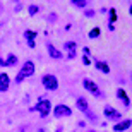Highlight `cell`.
Here are the masks:
<instances>
[{
	"instance_id": "cell-1",
	"label": "cell",
	"mask_w": 132,
	"mask_h": 132,
	"mask_svg": "<svg viewBox=\"0 0 132 132\" xmlns=\"http://www.w3.org/2000/svg\"><path fill=\"white\" fill-rule=\"evenodd\" d=\"M34 74V64L33 62H26L22 67H21L19 74H17V77H15V82H22L26 77H29Z\"/></svg>"
},
{
	"instance_id": "cell-2",
	"label": "cell",
	"mask_w": 132,
	"mask_h": 132,
	"mask_svg": "<svg viewBox=\"0 0 132 132\" xmlns=\"http://www.w3.org/2000/svg\"><path fill=\"white\" fill-rule=\"evenodd\" d=\"M41 82H43V86L48 89V91H55V89L59 88V79L55 77V76H52V74H46V76H43Z\"/></svg>"
},
{
	"instance_id": "cell-3",
	"label": "cell",
	"mask_w": 132,
	"mask_h": 132,
	"mask_svg": "<svg viewBox=\"0 0 132 132\" xmlns=\"http://www.w3.org/2000/svg\"><path fill=\"white\" fill-rule=\"evenodd\" d=\"M53 115L57 118H62V117H70L72 115V110L67 106V105H57L53 108Z\"/></svg>"
},
{
	"instance_id": "cell-4",
	"label": "cell",
	"mask_w": 132,
	"mask_h": 132,
	"mask_svg": "<svg viewBox=\"0 0 132 132\" xmlns=\"http://www.w3.org/2000/svg\"><path fill=\"white\" fill-rule=\"evenodd\" d=\"M84 88L88 89L89 93H93L94 96H98V98H103V93H101V89L98 88V86H96V84L93 82V81H89V79H84Z\"/></svg>"
},
{
	"instance_id": "cell-5",
	"label": "cell",
	"mask_w": 132,
	"mask_h": 132,
	"mask_svg": "<svg viewBox=\"0 0 132 132\" xmlns=\"http://www.w3.org/2000/svg\"><path fill=\"white\" fill-rule=\"evenodd\" d=\"M36 110L39 112L41 117H46V115L50 113V110H52V103H50L48 100H41V101L36 105Z\"/></svg>"
},
{
	"instance_id": "cell-6",
	"label": "cell",
	"mask_w": 132,
	"mask_h": 132,
	"mask_svg": "<svg viewBox=\"0 0 132 132\" xmlns=\"http://www.w3.org/2000/svg\"><path fill=\"white\" fill-rule=\"evenodd\" d=\"M103 113H105V117H106V118H112V120H120V118H122V113L117 112L113 106H105Z\"/></svg>"
},
{
	"instance_id": "cell-7",
	"label": "cell",
	"mask_w": 132,
	"mask_h": 132,
	"mask_svg": "<svg viewBox=\"0 0 132 132\" xmlns=\"http://www.w3.org/2000/svg\"><path fill=\"white\" fill-rule=\"evenodd\" d=\"M10 86V77L7 74H0V91H7Z\"/></svg>"
},
{
	"instance_id": "cell-8",
	"label": "cell",
	"mask_w": 132,
	"mask_h": 132,
	"mask_svg": "<svg viewBox=\"0 0 132 132\" xmlns=\"http://www.w3.org/2000/svg\"><path fill=\"white\" fill-rule=\"evenodd\" d=\"M130 125H132V120H123V122L115 123L113 130H115V132H123V130H127V129L130 127Z\"/></svg>"
},
{
	"instance_id": "cell-9",
	"label": "cell",
	"mask_w": 132,
	"mask_h": 132,
	"mask_svg": "<svg viewBox=\"0 0 132 132\" xmlns=\"http://www.w3.org/2000/svg\"><path fill=\"white\" fill-rule=\"evenodd\" d=\"M117 98L123 103V106H129V105H130V100H129L127 93H125L123 89H117Z\"/></svg>"
},
{
	"instance_id": "cell-10",
	"label": "cell",
	"mask_w": 132,
	"mask_h": 132,
	"mask_svg": "<svg viewBox=\"0 0 132 132\" xmlns=\"http://www.w3.org/2000/svg\"><path fill=\"white\" fill-rule=\"evenodd\" d=\"M15 62H17V57H15V55H12V53H10L9 57H7V60L0 59V64L4 65V67H12V65H14Z\"/></svg>"
},
{
	"instance_id": "cell-11",
	"label": "cell",
	"mask_w": 132,
	"mask_h": 132,
	"mask_svg": "<svg viewBox=\"0 0 132 132\" xmlns=\"http://www.w3.org/2000/svg\"><path fill=\"white\" fill-rule=\"evenodd\" d=\"M94 67L98 69L100 72H103V74H108V72H110V67H108V64H105V62H100V60H94Z\"/></svg>"
},
{
	"instance_id": "cell-12",
	"label": "cell",
	"mask_w": 132,
	"mask_h": 132,
	"mask_svg": "<svg viewBox=\"0 0 132 132\" xmlns=\"http://www.w3.org/2000/svg\"><path fill=\"white\" fill-rule=\"evenodd\" d=\"M76 105H77V108L81 110V112H84V113H88L89 112V106H88V101L84 98H79L77 101H76Z\"/></svg>"
},
{
	"instance_id": "cell-13",
	"label": "cell",
	"mask_w": 132,
	"mask_h": 132,
	"mask_svg": "<svg viewBox=\"0 0 132 132\" xmlns=\"http://www.w3.org/2000/svg\"><path fill=\"white\" fill-rule=\"evenodd\" d=\"M24 38L28 39V45H29L31 48H34V38H36V33H34V31H26Z\"/></svg>"
},
{
	"instance_id": "cell-14",
	"label": "cell",
	"mask_w": 132,
	"mask_h": 132,
	"mask_svg": "<svg viewBox=\"0 0 132 132\" xmlns=\"http://www.w3.org/2000/svg\"><path fill=\"white\" fill-rule=\"evenodd\" d=\"M65 50L69 52V59H74V57H76V43H74V41L65 43Z\"/></svg>"
},
{
	"instance_id": "cell-15",
	"label": "cell",
	"mask_w": 132,
	"mask_h": 132,
	"mask_svg": "<svg viewBox=\"0 0 132 132\" xmlns=\"http://www.w3.org/2000/svg\"><path fill=\"white\" fill-rule=\"evenodd\" d=\"M48 52H50V57H52V59H62V53L55 48L53 45H50V43H48Z\"/></svg>"
},
{
	"instance_id": "cell-16",
	"label": "cell",
	"mask_w": 132,
	"mask_h": 132,
	"mask_svg": "<svg viewBox=\"0 0 132 132\" xmlns=\"http://www.w3.org/2000/svg\"><path fill=\"white\" fill-rule=\"evenodd\" d=\"M115 21H117V12H115V9H110V29H113Z\"/></svg>"
},
{
	"instance_id": "cell-17",
	"label": "cell",
	"mask_w": 132,
	"mask_h": 132,
	"mask_svg": "<svg viewBox=\"0 0 132 132\" xmlns=\"http://www.w3.org/2000/svg\"><path fill=\"white\" fill-rule=\"evenodd\" d=\"M98 36H100V28H94V29H91V31H89V38H98Z\"/></svg>"
},
{
	"instance_id": "cell-18",
	"label": "cell",
	"mask_w": 132,
	"mask_h": 132,
	"mask_svg": "<svg viewBox=\"0 0 132 132\" xmlns=\"http://www.w3.org/2000/svg\"><path fill=\"white\" fill-rule=\"evenodd\" d=\"M72 4L76 5V7H81V9H82V7H86V4H88V2H86V0H74Z\"/></svg>"
},
{
	"instance_id": "cell-19",
	"label": "cell",
	"mask_w": 132,
	"mask_h": 132,
	"mask_svg": "<svg viewBox=\"0 0 132 132\" xmlns=\"http://www.w3.org/2000/svg\"><path fill=\"white\" fill-rule=\"evenodd\" d=\"M28 10H29V15H36V14H38V7H36V5H29V9H28Z\"/></svg>"
},
{
	"instance_id": "cell-20",
	"label": "cell",
	"mask_w": 132,
	"mask_h": 132,
	"mask_svg": "<svg viewBox=\"0 0 132 132\" xmlns=\"http://www.w3.org/2000/svg\"><path fill=\"white\" fill-rule=\"evenodd\" d=\"M86 115H88V118H91L93 122H96V120H98V117H96L94 113H91V112H88V113H86Z\"/></svg>"
},
{
	"instance_id": "cell-21",
	"label": "cell",
	"mask_w": 132,
	"mask_h": 132,
	"mask_svg": "<svg viewBox=\"0 0 132 132\" xmlns=\"http://www.w3.org/2000/svg\"><path fill=\"white\" fill-rule=\"evenodd\" d=\"M86 15H88V17H93V15H94V10H86Z\"/></svg>"
},
{
	"instance_id": "cell-22",
	"label": "cell",
	"mask_w": 132,
	"mask_h": 132,
	"mask_svg": "<svg viewBox=\"0 0 132 132\" xmlns=\"http://www.w3.org/2000/svg\"><path fill=\"white\" fill-rule=\"evenodd\" d=\"M82 62H84L86 65H89V59H88V57H84V59H82Z\"/></svg>"
},
{
	"instance_id": "cell-23",
	"label": "cell",
	"mask_w": 132,
	"mask_h": 132,
	"mask_svg": "<svg viewBox=\"0 0 132 132\" xmlns=\"http://www.w3.org/2000/svg\"><path fill=\"white\" fill-rule=\"evenodd\" d=\"M130 14H132V5H130Z\"/></svg>"
},
{
	"instance_id": "cell-24",
	"label": "cell",
	"mask_w": 132,
	"mask_h": 132,
	"mask_svg": "<svg viewBox=\"0 0 132 132\" xmlns=\"http://www.w3.org/2000/svg\"><path fill=\"white\" fill-rule=\"evenodd\" d=\"M91 132H93V130H91Z\"/></svg>"
},
{
	"instance_id": "cell-25",
	"label": "cell",
	"mask_w": 132,
	"mask_h": 132,
	"mask_svg": "<svg viewBox=\"0 0 132 132\" xmlns=\"http://www.w3.org/2000/svg\"><path fill=\"white\" fill-rule=\"evenodd\" d=\"M130 76H132V74H130Z\"/></svg>"
}]
</instances>
